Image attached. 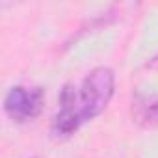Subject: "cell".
<instances>
[{
  "label": "cell",
  "instance_id": "obj_1",
  "mask_svg": "<svg viewBox=\"0 0 158 158\" xmlns=\"http://www.w3.org/2000/svg\"><path fill=\"white\" fill-rule=\"evenodd\" d=\"M115 74L110 67H95L80 84H65L58 97V112L52 117L50 132L67 138L86 121L99 115L114 97Z\"/></svg>",
  "mask_w": 158,
  "mask_h": 158
},
{
  "label": "cell",
  "instance_id": "obj_3",
  "mask_svg": "<svg viewBox=\"0 0 158 158\" xmlns=\"http://www.w3.org/2000/svg\"><path fill=\"white\" fill-rule=\"evenodd\" d=\"M134 119L139 125H156L158 123V95H139L132 102Z\"/></svg>",
  "mask_w": 158,
  "mask_h": 158
},
{
  "label": "cell",
  "instance_id": "obj_4",
  "mask_svg": "<svg viewBox=\"0 0 158 158\" xmlns=\"http://www.w3.org/2000/svg\"><path fill=\"white\" fill-rule=\"evenodd\" d=\"M149 65H158V54H156V56H154V58L149 61Z\"/></svg>",
  "mask_w": 158,
  "mask_h": 158
},
{
  "label": "cell",
  "instance_id": "obj_2",
  "mask_svg": "<svg viewBox=\"0 0 158 158\" xmlns=\"http://www.w3.org/2000/svg\"><path fill=\"white\" fill-rule=\"evenodd\" d=\"M45 102V93L37 86H13L4 97V112L19 123L39 115Z\"/></svg>",
  "mask_w": 158,
  "mask_h": 158
}]
</instances>
